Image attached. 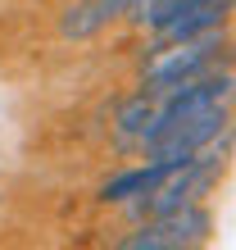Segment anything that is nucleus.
<instances>
[{
  "instance_id": "f257e3e1",
  "label": "nucleus",
  "mask_w": 236,
  "mask_h": 250,
  "mask_svg": "<svg viewBox=\"0 0 236 250\" xmlns=\"http://www.w3.org/2000/svg\"><path fill=\"white\" fill-rule=\"evenodd\" d=\"M227 50H232V41L223 37V27L200 32V37H186V41H168V46H150L145 50V64H141V91L164 96V91H173V86L200 78V73L223 68Z\"/></svg>"
},
{
  "instance_id": "6e6552de",
  "label": "nucleus",
  "mask_w": 236,
  "mask_h": 250,
  "mask_svg": "<svg viewBox=\"0 0 236 250\" xmlns=\"http://www.w3.org/2000/svg\"><path fill=\"white\" fill-rule=\"evenodd\" d=\"M155 109H159V96H150V91H137V96H127L123 105H118V114H114L118 146H141L145 127H150V119H155Z\"/></svg>"
},
{
  "instance_id": "423d86ee",
  "label": "nucleus",
  "mask_w": 236,
  "mask_h": 250,
  "mask_svg": "<svg viewBox=\"0 0 236 250\" xmlns=\"http://www.w3.org/2000/svg\"><path fill=\"white\" fill-rule=\"evenodd\" d=\"M236 9V0H200V5L182 9L177 19H168L164 27H155V46H168V41H186V37H200V32H214V27L227 23V14Z\"/></svg>"
},
{
  "instance_id": "7ed1b4c3",
  "label": "nucleus",
  "mask_w": 236,
  "mask_h": 250,
  "mask_svg": "<svg viewBox=\"0 0 236 250\" xmlns=\"http://www.w3.org/2000/svg\"><path fill=\"white\" fill-rule=\"evenodd\" d=\"M214 218L204 205H186V209L159 214V218H141L137 232H127L118 250H186V246H204L209 241Z\"/></svg>"
},
{
  "instance_id": "f03ea898",
  "label": "nucleus",
  "mask_w": 236,
  "mask_h": 250,
  "mask_svg": "<svg viewBox=\"0 0 236 250\" xmlns=\"http://www.w3.org/2000/svg\"><path fill=\"white\" fill-rule=\"evenodd\" d=\"M232 100H236V73L232 68H214V73H200V78L173 86V91L159 96V109H155V119H150V127L141 137V150L150 141H159L164 132H173L177 123L196 119V114L214 109V105H232Z\"/></svg>"
},
{
  "instance_id": "0eeeda50",
  "label": "nucleus",
  "mask_w": 236,
  "mask_h": 250,
  "mask_svg": "<svg viewBox=\"0 0 236 250\" xmlns=\"http://www.w3.org/2000/svg\"><path fill=\"white\" fill-rule=\"evenodd\" d=\"M168 173H173V164L145 159L141 168H127V173H118V178H109L105 187H100V200H105V205H127V200L145 196V191H155L159 182L168 178Z\"/></svg>"
},
{
  "instance_id": "39448f33",
  "label": "nucleus",
  "mask_w": 236,
  "mask_h": 250,
  "mask_svg": "<svg viewBox=\"0 0 236 250\" xmlns=\"http://www.w3.org/2000/svg\"><path fill=\"white\" fill-rule=\"evenodd\" d=\"M137 5H141V0H82V5H68L64 14H59V37H68V41H86V37L105 32L114 19L132 14Z\"/></svg>"
},
{
  "instance_id": "20e7f679",
  "label": "nucleus",
  "mask_w": 236,
  "mask_h": 250,
  "mask_svg": "<svg viewBox=\"0 0 236 250\" xmlns=\"http://www.w3.org/2000/svg\"><path fill=\"white\" fill-rule=\"evenodd\" d=\"M232 127V105H214V109H204L196 114V119H186V123H177L173 132H164L159 141L145 146V155L159 159V164H173V168H182L186 159H196L209 141H218L223 132Z\"/></svg>"
}]
</instances>
